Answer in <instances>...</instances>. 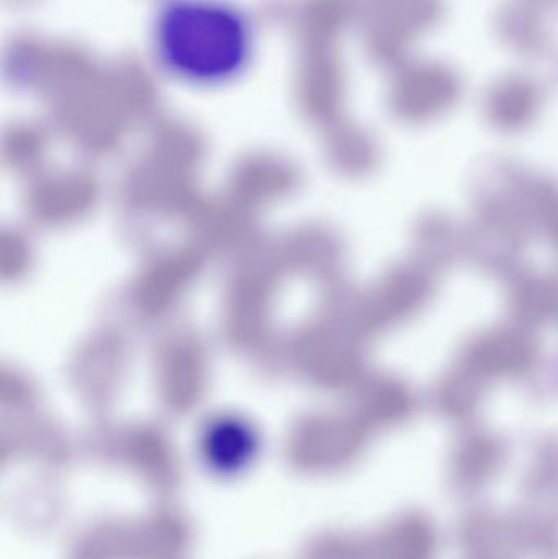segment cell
I'll use <instances>...</instances> for the list:
<instances>
[{"instance_id":"5","label":"cell","mask_w":558,"mask_h":559,"mask_svg":"<svg viewBox=\"0 0 558 559\" xmlns=\"http://www.w3.org/2000/svg\"><path fill=\"white\" fill-rule=\"evenodd\" d=\"M465 258V229L441 213L423 216L415 229V261L438 274Z\"/></svg>"},{"instance_id":"3","label":"cell","mask_w":558,"mask_h":559,"mask_svg":"<svg viewBox=\"0 0 558 559\" xmlns=\"http://www.w3.org/2000/svg\"><path fill=\"white\" fill-rule=\"evenodd\" d=\"M511 318L517 324L537 332L558 322V275L520 271L510 280Z\"/></svg>"},{"instance_id":"2","label":"cell","mask_w":558,"mask_h":559,"mask_svg":"<svg viewBox=\"0 0 558 559\" xmlns=\"http://www.w3.org/2000/svg\"><path fill=\"white\" fill-rule=\"evenodd\" d=\"M539 355L536 332L511 321L475 334L455 361L490 384L530 377L539 364Z\"/></svg>"},{"instance_id":"4","label":"cell","mask_w":558,"mask_h":559,"mask_svg":"<svg viewBox=\"0 0 558 559\" xmlns=\"http://www.w3.org/2000/svg\"><path fill=\"white\" fill-rule=\"evenodd\" d=\"M518 202L531 231L543 236L558 255V180L518 169Z\"/></svg>"},{"instance_id":"1","label":"cell","mask_w":558,"mask_h":559,"mask_svg":"<svg viewBox=\"0 0 558 559\" xmlns=\"http://www.w3.org/2000/svg\"><path fill=\"white\" fill-rule=\"evenodd\" d=\"M159 68L192 87H219L241 78L256 52L248 13L228 0H167L151 26Z\"/></svg>"},{"instance_id":"6","label":"cell","mask_w":558,"mask_h":559,"mask_svg":"<svg viewBox=\"0 0 558 559\" xmlns=\"http://www.w3.org/2000/svg\"><path fill=\"white\" fill-rule=\"evenodd\" d=\"M488 384L455 361L451 370L439 378L432 393L436 409L452 419H467L485 397Z\"/></svg>"}]
</instances>
